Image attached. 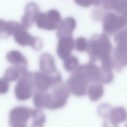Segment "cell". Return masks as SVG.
Returning a JSON list of instances; mask_svg holds the SVG:
<instances>
[{
    "instance_id": "6da1fadb",
    "label": "cell",
    "mask_w": 127,
    "mask_h": 127,
    "mask_svg": "<svg viewBox=\"0 0 127 127\" xmlns=\"http://www.w3.org/2000/svg\"><path fill=\"white\" fill-rule=\"evenodd\" d=\"M95 68L88 63L79 65L72 72L65 83L70 93L82 97L87 94V89L91 84L99 81Z\"/></svg>"
},
{
    "instance_id": "7a4b0ae2",
    "label": "cell",
    "mask_w": 127,
    "mask_h": 127,
    "mask_svg": "<svg viewBox=\"0 0 127 127\" xmlns=\"http://www.w3.org/2000/svg\"><path fill=\"white\" fill-rule=\"evenodd\" d=\"M45 121V114L41 110L25 106L13 108L9 114L10 127H43Z\"/></svg>"
},
{
    "instance_id": "3957f363",
    "label": "cell",
    "mask_w": 127,
    "mask_h": 127,
    "mask_svg": "<svg viewBox=\"0 0 127 127\" xmlns=\"http://www.w3.org/2000/svg\"><path fill=\"white\" fill-rule=\"evenodd\" d=\"M98 38L91 43L88 51L90 61L95 63L98 61L102 66L110 65L112 64V60L109 40L104 35Z\"/></svg>"
},
{
    "instance_id": "277c9868",
    "label": "cell",
    "mask_w": 127,
    "mask_h": 127,
    "mask_svg": "<svg viewBox=\"0 0 127 127\" xmlns=\"http://www.w3.org/2000/svg\"><path fill=\"white\" fill-rule=\"evenodd\" d=\"M15 89L17 98L20 101H25L30 98L33 94L34 86L32 73L27 68L21 72Z\"/></svg>"
},
{
    "instance_id": "5b68a950",
    "label": "cell",
    "mask_w": 127,
    "mask_h": 127,
    "mask_svg": "<svg viewBox=\"0 0 127 127\" xmlns=\"http://www.w3.org/2000/svg\"><path fill=\"white\" fill-rule=\"evenodd\" d=\"M32 73L34 90L48 91L62 82V76L58 70L51 75L41 71H36Z\"/></svg>"
},
{
    "instance_id": "8992f818",
    "label": "cell",
    "mask_w": 127,
    "mask_h": 127,
    "mask_svg": "<svg viewBox=\"0 0 127 127\" xmlns=\"http://www.w3.org/2000/svg\"><path fill=\"white\" fill-rule=\"evenodd\" d=\"M51 90L50 99L47 109L54 110L64 107L70 94L65 83L54 86Z\"/></svg>"
},
{
    "instance_id": "52a82bcc",
    "label": "cell",
    "mask_w": 127,
    "mask_h": 127,
    "mask_svg": "<svg viewBox=\"0 0 127 127\" xmlns=\"http://www.w3.org/2000/svg\"><path fill=\"white\" fill-rule=\"evenodd\" d=\"M62 20L59 12L52 9L46 12L40 13L35 21L39 28L48 30L57 29Z\"/></svg>"
},
{
    "instance_id": "ba28073f",
    "label": "cell",
    "mask_w": 127,
    "mask_h": 127,
    "mask_svg": "<svg viewBox=\"0 0 127 127\" xmlns=\"http://www.w3.org/2000/svg\"><path fill=\"white\" fill-rule=\"evenodd\" d=\"M58 38L57 54L60 59L64 60L70 55L74 46L75 42L72 35L63 36Z\"/></svg>"
},
{
    "instance_id": "9c48e42d",
    "label": "cell",
    "mask_w": 127,
    "mask_h": 127,
    "mask_svg": "<svg viewBox=\"0 0 127 127\" xmlns=\"http://www.w3.org/2000/svg\"><path fill=\"white\" fill-rule=\"evenodd\" d=\"M39 13V8L36 3L29 2L26 6L25 13L22 18L23 26L26 28L30 27L35 22Z\"/></svg>"
},
{
    "instance_id": "30bf717a",
    "label": "cell",
    "mask_w": 127,
    "mask_h": 127,
    "mask_svg": "<svg viewBox=\"0 0 127 127\" xmlns=\"http://www.w3.org/2000/svg\"><path fill=\"white\" fill-rule=\"evenodd\" d=\"M39 65L41 72L48 74H53L58 70L54 57L48 53H44L40 55Z\"/></svg>"
},
{
    "instance_id": "8fae6325",
    "label": "cell",
    "mask_w": 127,
    "mask_h": 127,
    "mask_svg": "<svg viewBox=\"0 0 127 127\" xmlns=\"http://www.w3.org/2000/svg\"><path fill=\"white\" fill-rule=\"evenodd\" d=\"M119 48L114 51L112 60L113 68L120 71L127 64V57L125 48Z\"/></svg>"
},
{
    "instance_id": "7c38bea8",
    "label": "cell",
    "mask_w": 127,
    "mask_h": 127,
    "mask_svg": "<svg viewBox=\"0 0 127 127\" xmlns=\"http://www.w3.org/2000/svg\"><path fill=\"white\" fill-rule=\"evenodd\" d=\"M74 19L70 16L62 20L58 28L56 33L57 37L60 36L72 35L76 26Z\"/></svg>"
},
{
    "instance_id": "4fadbf2b",
    "label": "cell",
    "mask_w": 127,
    "mask_h": 127,
    "mask_svg": "<svg viewBox=\"0 0 127 127\" xmlns=\"http://www.w3.org/2000/svg\"><path fill=\"white\" fill-rule=\"evenodd\" d=\"M104 20L105 29L110 32L115 30L121 27L125 23V19L123 18L117 16L112 14L107 15Z\"/></svg>"
},
{
    "instance_id": "5bb4252c",
    "label": "cell",
    "mask_w": 127,
    "mask_h": 127,
    "mask_svg": "<svg viewBox=\"0 0 127 127\" xmlns=\"http://www.w3.org/2000/svg\"><path fill=\"white\" fill-rule=\"evenodd\" d=\"M102 83L101 82H98L93 83L89 86L87 94L91 100L96 101L102 96L104 91Z\"/></svg>"
},
{
    "instance_id": "9a60e30c",
    "label": "cell",
    "mask_w": 127,
    "mask_h": 127,
    "mask_svg": "<svg viewBox=\"0 0 127 127\" xmlns=\"http://www.w3.org/2000/svg\"><path fill=\"white\" fill-rule=\"evenodd\" d=\"M7 59L10 63L14 66L27 67L28 64L26 59L19 52L10 53L7 55Z\"/></svg>"
},
{
    "instance_id": "2e32d148",
    "label": "cell",
    "mask_w": 127,
    "mask_h": 127,
    "mask_svg": "<svg viewBox=\"0 0 127 127\" xmlns=\"http://www.w3.org/2000/svg\"><path fill=\"white\" fill-rule=\"evenodd\" d=\"M126 117L127 113L125 108L122 106H118L112 108L109 118L118 124L124 121Z\"/></svg>"
},
{
    "instance_id": "e0dca14e",
    "label": "cell",
    "mask_w": 127,
    "mask_h": 127,
    "mask_svg": "<svg viewBox=\"0 0 127 127\" xmlns=\"http://www.w3.org/2000/svg\"><path fill=\"white\" fill-rule=\"evenodd\" d=\"M26 68L14 65L10 67L5 71L4 78L8 82L16 80L19 78L23 70Z\"/></svg>"
},
{
    "instance_id": "ac0fdd59",
    "label": "cell",
    "mask_w": 127,
    "mask_h": 127,
    "mask_svg": "<svg viewBox=\"0 0 127 127\" xmlns=\"http://www.w3.org/2000/svg\"><path fill=\"white\" fill-rule=\"evenodd\" d=\"M79 63V60L77 57L70 55L64 60L63 66L67 72H72L78 66Z\"/></svg>"
},
{
    "instance_id": "d6986e66",
    "label": "cell",
    "mask_w": 127,
    "mask_h": 127,
    "mask_svg": "<svg viewBox=\"0 0 127 127\" xmlns=\"http://www.w3.org/2000/svg\"><path fill=\"white\" fill-rule=\"evenodd\" d=\"M112 108L109 104L107 103H103L98 107L97 112L101 116L107 118L109 117Z\"/></svg>"
},
{
    "instance_id": "ffe728a7",
    "label": "cell",
    "mask_w": 127,
    "mask_h": 127,
    "mask_svg": "<svg viewBox=\"0 0 127 127\" xmlns=\"http://www.w3.org/2000/svg\"><path fill=\"white\" fill-rule=\"evenodd\" d=\"M74 43V46L76 49L79 51H83L86 48L87 42L85 39L83 38H78Z\"/></svg>"
},
{
    "instance_id": "44dd1931",
    "label": "cell",
    "mask_w": 127,
    "mask_h": 127,
    "mask_svg": "<svg viewBox=\"0 0 127 127\" xmlns=\"http://www.w3.org/2000/svg\"><path fill=\"white\" fill-rule=\"evenodd\" d=\"M8 81L4 78L0 79V94L6 93L9 88Z\"/></svg>"
},
{
    "instance_id": "7402d4cb",
    "label": "cell",
    "mask_w": 127,
    "mask_h": 127,
    "mask_svg": "<svg viewBox=\"0 0 127 127\" xmlns=\"http://www.w3.org/2000/svg\"><path fill=\"white\" fill-rule=\"evenodd\" d=\"M42 41L41 39L39 37H36L35 41L32 47L35 50H38L42 48Z\"/></svg>"
},
{
    "instance_id": "603a6c76",
    "label": "cell",
    "mask_w": 127,
    "mask_h": 127,
    "mask_svg": "<svg viewBox=\"0 0 127 127\" xmlns=\"http://www.w3.org/2000/svg\"><path fill=\"white\" fill-rule=\"evenodd\" d=\"M103 126V127H118V124L109 117L106 118L104 121Z\"/></svg>"
}]
</instances>
